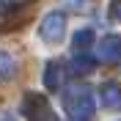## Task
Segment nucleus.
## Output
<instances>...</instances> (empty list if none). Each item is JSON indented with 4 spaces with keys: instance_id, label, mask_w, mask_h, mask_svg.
<instances>
[{
    "instance_id": "obj_5",
    "label": "nucleus",
    "mask_w": 121,
    "mask_h": 121,
    "mask_svg": "<svg viewBox=\"0 0 121 121\" xmlns=\"http://www.w3.org/2000/svg\"><path fill=\"white\" fill-rule=\"evenodd\" d=\"M99 99H102V107H107V110H121V85L105 83L99 88Z\"/></svg>"
},
{
    "instance_id": "obj_9",
    "label": "nucleus",
    "mask_w": 121,
    "mask_h": 121,
    "mask_svg": "<svg viewBox=\"0 0 121 121\" xmlns=\"http://www.w3.org/2000/svg\"><path fill=\"white\" fill-rule=\"evenodd\" d=\"M14 72H17L14 58H11V55H6V52H0V80H11V77H14Z\"/></svg>"
},
{
    "instance_id": "obj_10",
    "label": "nucleus",
    "mask_w": 121,
    "mask_h": 121,
    "mask_svg": "<svg viewBox=\"0 0 121 121\" xmlns=\"http://www.w3.org/2000/svg\"><path fill=\"white\" fill-rule=\"evenodd\" d=\"M113 11H116V17L121 19V0H116V3H113Z\"/></svg>"
},
{
    "instance_id": "obj_4",
    "label": "nucleus",
    "mask_w": 121,
    "mask_h": 121,
    "mask_svg": "<svg viewBox=\"0 0 121 121\" xmlns=\"http://www.w3.org/2000/svg\"><path fill=\"white\" fill-rule=\"evenodd\" d=\"M96 55L102 63H118L121 60V36H105L96 44Z\"/></svg>"
},
{
    "instance_id": "obj_8",
    "label": "nucleus",
    "mask_w": 121,
    "mask_h": 121,
    "mask_svg": "<svg viewBox=\"0 0 121 121\" xmlns=\"http://www.w3.org/2000/svg\"><path fill=\"white\" fill-rule=\"evenodd\" d=\"M44 85H47L50 91H58V85H60V66H58V63H50V66H47Z\"/></svg>"
},
{
    "instance_id": "obj_6",
    "label": "nucleus",
    "mask_w": 121,
    "mask_h": 121,
    "mask_svg": "<svg viewBox=\"0 0 121 121\" xmlns=\"http://www.w3.org/2000/svg\"><path fill=\"white\" fill-rule=\"evenodd\" d=\"M96 41V36H94V30L91 28H83V30H77V36H74V50L77 52H88V47Z\"/></svg>"
},
{
    "instance_id": "obj_3",
    "label": "nucleus",
    "mask_w": 121,
    "mask_h": 121,
    "mask_svg": "<svg viewBox=\"0 0 121 121\" xmlns=\"http://www.w3.org/2000/svg\"><path fill=\"white\" fill-rule=\"evenodd\" d=\"M63 30H66V17L58 14V11H52V14H47L44 19H41L39 33H41L44 41H58V39L63 36Z\"/></svg>"
},
{
    "instance_id": "obj_2",
    "label": "nucleus",
    "mask_w": 121,
    "mask_h": 121,
    "mask_svg": "<svg viewBox=\"0 0 121 121\" xmlns=\"http://www.w3.org/2000/svg\"><path fill=\"white\" fill-rule=\"evenodd\" d=\"M22 113L28 116V121H58V116L52 113V107L47 105V99L41 94H28L25 96Z\"/></svg>"
},
{
    "instance_id": "obj_11",
    "label": "nucleus",
    "mask_w": 121,
    "mask_h": 121,
    "mask_svg": "<svg viewBox=\"0 0 121 121\" xmlns=\"http://www.w3.org/2000/svg\"><path fill=\"white\" fill-rule=\"evenodd\" d=\"M74 121H85V118H74Z\"/></svg>"
},
{
    "instance_id": "obj_1",
    "label": "nucleus",
    "mask_w": 121,
    "mask_h": 121,
    "mask_svg": "<svg viewBox=\"0 0 121 121\" xmlns=\"http://www.w3.org/2000/svg\"><path fill=\"white\" fill-rule=\"evenodd\" d=\"M63 105H66V110L74 118H85L88 121L91 116H94V110H96V102H94V94H91V88H72L66 91V96H63Z\"/></svg>"
},
{
    "instance_id": "obj_7",
    "label": "nucleus",
    "mask_w": 121,
    "mask_h": 121,
    "mask_svg": "<svg viewBox=\"0 0 121 121\" xmlns=\"http://www.w3.org/2000/svg\"><path fill=\"white\" fill-rule=\"evenodd\" d=\"M94 66H96V60L91 58V55H85V52H80L74 60H72V72H74V74H88Z\"/></svg>"
}]
</instances>
